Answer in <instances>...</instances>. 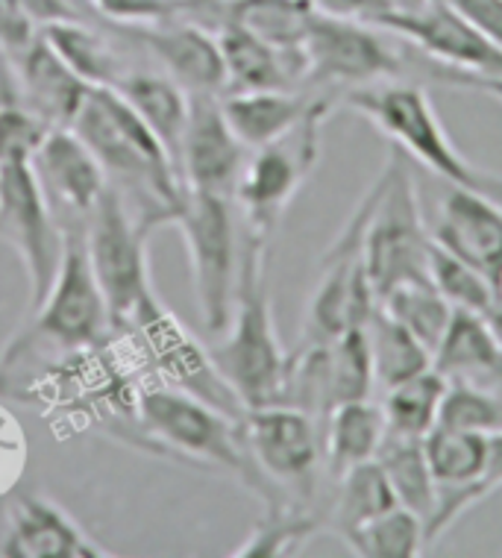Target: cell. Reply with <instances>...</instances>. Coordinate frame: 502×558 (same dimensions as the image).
Returning a JSON list of instances; mask_svg holds the SVG:
<instances>
[{
    "mask_svg": "<svg viewBox=\"0 0 502 558\" xmlns=\"http://www.w3.org/2000/svg\"><path fill=\"white\" fill-rule=\"evenodd\" d=\"M318 530V520L306 511L291 509V506H277L265 511V518L253 526L250 538L232 556L242 558H277L297 549L311 532Z\"/></svg>",
    "mask_w": 502,
    "mask_h": 558,
    "instance_id": "37",
    "label": "cell"
},
{
    "mask_svg": "<svg viewBox=\"0 0 502 558\" xmlns=\"http://www.w3.org/2000/svg\"><path fill=\"white\" fill-rule=\"evenodd\" d=\"M218 45L226 68V92H294L306 83L303 48H273L235 24L218 27Z\"/></svg>",
    "mask_w": 502,
    "mask_h": 558,
    "instance_id": "22",
    "label": "cell"
},
{
    "mask_svg": "<svg viewBox=\"0 0 502 558\" xmlns=\"http://www.w3.org/2000/svg\"><path fill=\"white\" fill-rule=\"evenodd\" d=\"M33 168L39 173L48 201L62 203L83 221L109 185L103 165L97 162V156L71 126L48 130L45 142L33 156Z\"/></svg>",
    "mask_w": 502,
    "mask_h": 558,
    "instance_id": "20",
    "label": "cell"
},
{
    "mask_svg": "<svg viewBox=\"0 0 502 558\" xmlns=\"http://www.w3.org/2000/svg\"><path fill=\"white\" fill-rule=\"evenodd\" d=\"M379 308L400 320L415 338H420L429 353L438 350L455 308L446 303L429 279H408L379 298Z\"/></svg>",
    "mask_w": 502,
    "mask_h": 558,
    "instance_id": "32",
    "label": "cell"
},
{
    "mask_svg": "<svg viewBox=\"0 0 502 558\" xmlns=\"http://www.w3.org/2000/svg\"><path fill=\"white\" fill-rule=\"evenodd\" d=\"M335 482H339V500H335L329 526L344 541L356 530H362L365 523L379 518L382 511L400 506L377 459L350 468Z\"/></svg>",
    "mask_w": 502,
    "mask_h": 558,
    "instance_id": "31",
    "label": "cell"
},
{
    "mask_svg": "<svg viewBox=\"0 0 502 558\" xmlns=\"http://www.w3.org/2000/svg\"><path fill=\"white\" fill-rule=\"evenodd\" d=\"M48 126L21 100L0 104V162H33V156L48 135Z\"/></svg>",
    "mask_w": 502,
    "mask_h": 558,
    "instance_id": "39",
    "label": "cell"
},
{
    "mask_svg": "<svg viewBox=\"0 0 502 558\" xmlns=\"http://www.w3.org/2000/svg\"><path fill=\"white\" fill-rule=\"evenodd\" d=\"M444 376L438 374L434 367L424 371V374L412 376L400 386L388 388L385 412L388 433L408 435V438H424L434 424H438V412H441V400L446 395Z\"/></svg>",
    "mask_w": 502,
    "mask_h": 558,
    "instance_id": "33",
    "label": "cell"
},
{
    "mask_svg": "<svg viewBox=\"0 0 502 558\" xmlns=\"http://www.w3.org/2000/svg\"><path fill=\"white\" fill-rule=\"evenodd\" d=\"M19 80L21 104L36 112L48 126H71L88 95V83L50 48L45 36H36L24 53L12 57Z\"/></svg>",
    "mask_w": 502,
    "mask_h": 558,
    "instance_id": "21",
    "label": "cell"
},
{
    "mask_svg": "<svg viewBox=\"0 0 502 558\" xmlns=\"http://www.w3.org/2000/svg\"><path fill=\"white\" fill-rule=\"evenodd\" d=\"M150 227L126 206L124 194L109 183L86 215V247L97 286L103 291L112 327L124 332L150 286L147 270Z\"/></svg>",
    "mask_w": 502,
    "mask_h": 558,
    "instance_id": "9",
    "label": "cell"
},
{
    "mask_svg": "<svg viewBox=\"0 0 502 558\" xmlns=\"http://www.w3.org/2000/svg\"><path fill=\"white\" fill-rule=\"evenodd\" d=\"M429 282L450 306L462 308V312H474V315H488L502 300L500 289L493 286L491 279L482 277L479 270L470 268L467 262L444 251L434 241L429 247Z\"/></svg>",
    "mask_w": 502,
    "mask_h": 558,
    "instance_id": "35",
    "label": "cell"
},
{
    "mask_svg": "<svg viewBox=\"0 0 502 558\" xmlns=\"http://www.w3.org/2000/svg\"><path fill=\"white\" fill-rule=\"evenodd\" d=\"M385 433V412L382 405L370 403V397L335 405L323 424V459L332 480H339L341 473L356 464L377 459Z\"/></svg>",
    "mask_w": 502,
    "mask_h": 558,
    "instance_id": "26",
    "label": "cell"
},
{
    "mask_svg": "<svg viewBox=\"0 0 502 558\" xmlns=\"http://www.w3.org/2000/svg\"><path fill=\"white\" fill-rule=\"evenodd\" d=\"M502 48V0H441Z\"/></svg>",
    "mask_w": 502,
    "mask_h": 558,
    "instance_id": "42",
    "label": "cell"
},
{
    "mask_svg": "<svg viewBox=\"0 0 502 558\" xmlns=\"http://www.w3.org/2000/svg\"><path fill=\"white\" fill-rule=\"evenodd\" d=\"M138 417H142L147 438L162 444L164 450L188 456L192 462L230 471L253 494H259L268 509L285 506V497L261 476L253 462L238 417H230L200 397L174 386L142 391Z\"/></svg>",
    "mask_w": 502,
    "mask_h": 558,
    "instance_id": "3",
    "label": "cell"
},
{
    "mask_svg": "<svg viewBox=\"0 0 502 558\" xmlns=\"http://www.w3.org/2000/svg\"><path fill=\"white\" fill-rule=\"evenodd\" d=\"M432 77L441 80L444 86L479 92V95H488L502 104V77H497V74H470V71H458V68H446L434 62Z\"/></svg>",
    "mask_w": 502,
    "mask_h": 558,
    "instance_id": "43",
    "label": "cell"
},
{
    "mask_svg": "<svg viewBox=\"0 0 502 558\" xmlns=\"http://www.w3.org/2000/svg\"><path fill=\"white\" fill-rule=\"evenodd\" d=\"M332 112V100L318 97V104L289 133L261 145L247 156L235 201L242 203L244 235L271 241L289 203L297 197L320 159V126Z\"/></svg>",
    "mask_w": 502,
    "mask_h": 558,
    "instance_id": "6",
    "label": "cell"
},
{
    "mask_svg": "<svg viewBox=\"0 0 502 558\" xmlns=\"http://www.w3.org/2000/svg\"><path fill=\"white\" fill-rule=\"evenodd\" d=\"M24 10L36 19V24H57V21H79V15L71 7V0H21Z\"/></svg>",
    "mask_w": 502,
    "mask_h": 558,
    "instance_id": "44",
    "label": "cell"
},
{
    "mask_svg": "<svg viewBox=\"0 0 502 558\" xmlns=\"http://www.w3.org/2000/svg\"><path fill=\"white\" fill-rule=\"evenodd\" d=\"M130 36L188 95H223L226 92L221 45H218V36H212L206 27L164 24V27H138Z\"/></svg>",
    "mask_w": 502,
    "mask_h": 558,
    "instance_id": "19",
    "label": "cell"
},
{
    "mask_svg": "<svg viewBox=\"0 0 502 558\" xmlns=\"http://www.w3.org/2000/svg\"><path fill=\"white\" fill-rule=\"evenodd\" d=\"M377 306V291L370 286L362 251L329 247L320 259V282L306 308L303 341H332L347 329L365 327Z\"/></svg>",
    "mask_w": 502,
    "mask_h": 558,
    "instance_id": "16",
    "label": "cell"
},
{
    "mask_svg": "<svg viewBox=\"0 0 502 558\" xmlns=\"http://www.w3.org/2000/svg\"><path fill=\"white\" fill-rule=\"evenodd\" d=\"M374 209L365 230V270L377 300L388 289L408 279H429V247L424 215L417 206L412 159L400 147H391L385 168L370 185Z\"/></svg>",
    "mask_w": 502,
    "mask_h": 558,
    "instance_id": "5",
    "label": "cell"
},
{
    "mask_svg": "<svg viewBox=\"0 0 502 558\" xmlns=\"http://www.w3.org/2000/svg\"><path fill=\"white\" fill-rule=\"evenodd\" d=\"M0 556L3 558H107L57 502L39 494H19L0 509Z\"/></svg>",
    "mask_w": 502,
    "mask_h": 558,
    "instance_id": "18",
    "label": "cell"
},
{
    "mask_svg": "<svg viewBox=\"0 0 502 558\" xmlns=\"http://www.w3.org/2000/svg\"><path fill=\"white\" fill-rule=\"evenodd\" d=\"M341 104L367 118L408 159H417L450 185L488 192L491 197L500 194L502 180L476 171L474 165L455 150L424 86L388 80V83H374V86L350 88Z\"/></svg>",
    "mask_w": 502,
    "mask_h": 558,
    "instance_id": "4",
    "label": "cell"
},
{
    "mask_svg": "<svg viewBox=\"0 0 502 558\" xmlns=\"http://www.w3.org/2000/svg\"><path fill=\"white\" fill-rule=\"evenodd\" d=\"M244 444L265 480L309 500L323 459V424L294 405H261L242 417Z\"/></svg>",
    "mask_w": 502,
    "mask_h": 558,
    "instance_id": "12",
    "label": "cell"
},
{
    "mask_svg": "<svg viewBox=\"0 0 502 558\" xmlns=\"http://www.w3.org/2000/svg\"><path fill=\"white\" fill-rule=\"evenodd\" d=\"M482 318L485 324H488V329L493 332V338H497V344L502 347V300L488 312V315H482Z\"/></svg>",
    "mask_w": 502,
    "mask_h": 558,
    "instance_id": "45",
    "label": "cell"
},
{
    "mask_svg": "<svg viewBox=\"0 0 502 558\" xmlns=\"http://www.w3.org/2000/svg\"><path fill=\"white\" fill-rule=\"evenodd\" d=\"M268 241L244 235L238 289L232 306L226 338L215 344L212 362L238 395L244 409L280 405L289 356L273 327V308L268 298Z\"/></svg>",
    "mask_w": 502,
    "mask_h": 558,
    "instance_id": "2",
    "label": "cell"
},
{
    "mask_svg": "<svg viewBox=\"0 0 502 558\" xmlns=\"http://www.w3.org/2000/svg\"><path fill=\"white\" fill-rule=\"evenodd\" d=\"M377 27L408 41L438 65L502 77L500 45H493L485 33L441 0H424L420 7H396L377 21Z\"/></svg>",
    "mask_w": 502,
    "mask_h": 558,
    "instance_id": "14",
    "label": "cell"
},
{
    "mask_svg": "<svg viewBox=\"0 0 502 558\" xmlns=\"http://www.w3.org/2000/svg\"><path fill=\"white\" fill-rule=\"evenodd\" d=\"M0 239L10 241L24 262L29 282V308L48 298L62 256V227L33 162H0Z\"/></svg>",
    "mask_w": 502,
    "mask_h": 558,
    "instance_id": "11",
    "label": "cell"
},
{
    "mask_svg": "<svg viewBox=\"0 0 502 558\" xmlns=\"http://www.w3.org/2000/svg\"><path fill=\"white\" fill-rule=\"evenodd\" d=\"M62 227V256L50 282L48 298L33 308L24 341L33 344H59L77 353L83 347H103L112 320L103 291L97 286L95 268L88 259L86 221L59 223Z\"/></svg>",
    "mask_w": 502,
    "mask_h": 558,
    "instance_id": "8",
    "label": "cell"
},
{
    "mask_svg": "<svg viewBox=\"0 0 502 558\" xmlns=\"http://www.w3.org/2000/svg\"><path fill=\"white\" fill-rule=\"evenodd\" d=\"M309 3L323 15L362 21V24H370V27H377V21L382 15L400 7L396 0H309Z\"/></svg>",
    "mask_w": 502,
    "mask_h": 558,
    "instance_id": "41",
    "label": "cell"
},
{
    "mask_svg": "<svg viewBox=\"0 0 502 558\" xmlns=\"http://www.w3.org/2000/svg\"><path fill=\"white\" fill-rule=\"evenodd\" d=\"M329 386H332V409L374 395L377 379H374V359H370L365 327L347 329L329 341Z\"/></svg>",
    "mask_w": 502,
    "mask_h": 558,
    "instance_id": "36",
    "label": "cell"
},
{
    "mask_svg": "<svg viewBox=\"0 0 502 558\" xmlns=\"http://www.w3.org/2000/svg\"><path fill=\"white\" fill-rule=\"evenodd\" d=\"M450 429H467V433H502V397L485 395L479 388L446 386L441 400L438 424Z\"/></svg>",
    "mask_w": 502,
    "mask_h": 558,
    "instance_id": "38",
    "label": "cell"
},
{
    "mask_svg": "<svg viewBox=\"0 0 502 558\" xmlns=\"http://www.w3.org/2000/svg\"><path fill=\"white\" fill-rule=\"evenodd\" d=\"M303 57L311 86H374L403 71V57L388 45L382 29L318 10L303 39Z\"/></svg>",
    "mask_w": 502,
    "mask_h": 558,
    "instance_id": "13",
    "label": "cell"
},
{
    "mask_svg": "<svg viewBox=\"0 0 502 558\" xmlns=\"http://www.w3.org/2000/svg\"><path fill=\"white\" fill-rule=\"evenodd\" d=\"M432 367L450 386L479 388L502 397V347L482 315L455 308L441 344L432 353Z\"/></svg>",
    "mask_w": 502,
    "mask_h": 558,
    "instance_id": "23",
    "label": "cell"
},
{
    "mask_svg": "<svg viewBox=\"0 0 502 558\" xmlns=\"http://www.w3.org/2000/svg\"><path fill=\"white\" fill-rule=\"evenodd\" d=\"M41 36L50 41V48L57 50L59 57L77 71L79 77L86 80L88 86H115L118 80L130 71L124 59L118 57L115 45L79 21L45 24Z\"/></svg>",
    "mask_w": 502,
    "mask_h": 558,
    "instance_id": "30",
    "label": "cell"
},
{
    "mask_svg": "<svg viewBox=\"0 0 502 558\" xmlns=\"http://www.w3.org/2000/svg\"><path fill=\"white\" fill-rule=\"evenodd\" d=\"M171 223L183 232L188 247L194 294L204 315V327L218 336L230 327L242 268V244L232 215V197L185 189Z\"/></svg>",
    "mask_w": 502,
    "mask_h": 558,
    "instance_id": "7",
    "label": "cell"
},
{
    "mask_svg": "<svg viewBox=\"0 0 502 558\" xmlns=\"http://www.w3.org/2000/svg\"><path fill=\"white\" fill-rule=\"evenodd\" d=\"M500 298H502V279H500Z\"/></svg>",
    "mask_w": 502,
    "mask_h": 558,
    "instance_id": "47",
    "label": "cell"
},
{
    "mask_svg": "<svg viewBox=\"0 0 502 558\" xmlns=\"http://www.w3.org/2000/svg\"><path fill=\"white\" fill-rule=\"evenodd\" d=\"M315 104L318 97L303 92H230L221 97V109L232 133L253 150L297 126Z\"/></svg>",
    "mask_w": 502,
    "mask_h": 558,
    "instance_id": "25",
    "label": "cell"
},
{
    "mask_svg": "<svg viewBox=\"0 0 502 558\" xmlns=\"http://www.w3.org/2000/svg\"><path fill=\"white\" fill-rule=\"evenodd\" d=\"M432 241L467 262L500 289L502 279V203L488 192L450 185L438 206Z\"/></svg>",
    "mask_w": 502,
    "mask_h": 558,
    "instance_id": "17",
    "label": "cell"
},
{
    "mask_svg": "<svg viewBox=\"0 0 502 558\" xmlns=\"http://www.w3.org/2000/svg\"><path fill=\"white\" fill-rule=\"evenodd\" d=\"M39 24L24 10L21 0H0V50L7 57H19L36 41Z\"/></svg>",
    "mask_w": 502,
    "mask_h": 558,
    "instance_id": "40",
    "label": "cell"
},
{
    "mask_svg": "<svg viewBox=\"0 0 502 558\" xmlns=\"http://www.w3.org/2000/svg\"><path fill=\"white\" fill-rule=\"evenodd\" d=\"M244 165L247 147L232 133L221 109V95H188V124L180 156L185 189L235 197Z\"/></svg>",
    "mask_w": 502,
    "mask_h": 558,
    "instance_id": "15",
    "label": "cell"
},
{
    "mask_svg": "<svg viewBox=\"0 0 502 558\" xmlns=\"http://www.w3.org/2000/svg\"><path fill=\"white\" fill-rule=\"evenodd\" d=\"M497 201H500V203H502V189H500V194H497Z\"/></svg>",
    "mask_w": 502,
    "mask_h": 558,
    "instance_id": "46",
    "label": "cell"
},
{
    "mask_svg": "<svg viewBox=\"0 0 502 558\" xmlns=\"http://www.w3.org/2000/svg\"><path fill=\"white\" fill-rule=\"evenodd\" d=\"M315 19L309 0H226L223 24L247 29L280 50H299Z\"/></svg>",
    "mask_w": 502,
    "mask_h": 558,
    "instance_id": "28",
    "label": "cell"
},
{
    "mask_svg": "<svg viewBox=\"0 0 502 558\" xmlns=\"http://www.w3.org/2000/svg\"><path fill=\"white\" fill-rule=\"evenodd\" d=\"M112 88L154 130L174 165L176 177L183 180L180 156H183V135L188 124V92L168 74H154V71H126Z\"/></svg>",
    "mask_w": 502,
    "mask_h": 558,
    "instance_id": "24",
    "label": "cell"
},
{
    "mask_svg": "<svg viewBox=\"0 0 502 558\" xmlns=\"http://www.w3.org/2000/svg\"><path fill=\"white\" fill-rule=\"evenodd\" d=\"M71 130L103 165L107 180L124 194L142 223H171L185 185L162 142L112 86H91Z\"/></svg>",
    "mask_w": 502,
    "mask_h": 558,
    "instance_id": "1",
    "label": "cell"
},
{
    "mask_svg": "<svg viewBox=\"0 0 502 558\" xmlns=\"http://www.w3.org/2000/svg\"><path fill=\"white\" fill-rule=\"evenodd\" d=\"M362 558H417L426 549L424 520L406 506L382 511L344 541Z\"/></svg>",
    "mask_w": 502,
    "mask_h": 558,
    "instance_id": "34",
    "label": "cell"
},
{
    "mask_svg": "<svg viewBox=\"0 0 502 558\" xmlns=\"http://www.w3.org/2000/svg\"><path fill=\"white\" fill-rule=\"evenodd\" d=\"M377 462L382 473L388 476V485L394 492L396 502L415 511L417 518L426 520L434 509V497H438V485L429 471L424 452V438H408V435L385 433V441L379 447Z\"/></svg>",
    "mask_w": 502,
    "mask_h": 558,
    "instance_id": "27",
    "label": "cell"
},
{
    "mask_svg": "<svg viewBox=\"0 0 502 558\" xmlns=\"http://www.w3.org/2000/svg\"><path fill=\"white\" fill-rule=\"evenodd\" d=\"M124 332H133V338H138L142 356L171 386L183 388L188 395L200 397L215 409L242 421L247 409L221 376L218 365L212 362V353L185 332L183 324L159 303L156 291H147Z\"/></svg>",
    "mask_w": 502,
    "mask_h": 558,
    "instance_id": "10",
    "label": "cell"
},
{
    "mask_svg": "<svg viewBox=\"0 0 502 558\" xmlns=\"http://www.w3.org/2000/svg\"><path fill=\"white\" fill-rule=\"evenodd\" d=\"M365 332L374 359V379L385 391L432 367V353L426 350L424 341L379 306L365 324Z\"/></svg>",
    "mask_w": 502,
    "mask_h": 558,
    "instance_id": "29",
    "label": "cell"
}]
</instances>
